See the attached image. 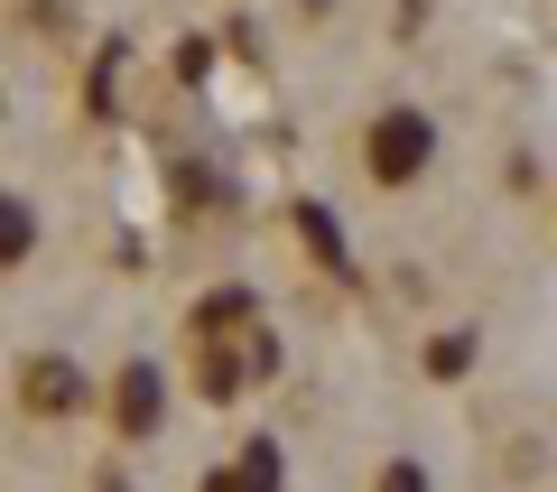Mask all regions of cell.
Listing matches in <instances>:
<instances>
[{
	"mask_svg": "<svg viewBox=\"0 0 557 492\" xmlns=\"http://www.w3.org/2000/svg\"><path fill=\"white\" fill-rule=\"evenodd\" d=\"M362 168H372V186H418L428 168H437V112H418V102L372 112V131H362Z\"/></svg>",
	"mask_w": 557,
	"mask_h": 492,
	"instance_id": "obj_1",
	"label": "cell"
},
{
	"mask_svg": "<svg viewBox=\"0 0 557 492\" xmlns=\"http://www.w3.org/2000/svg\"><path fill=\"white\" fill-rule=\"evenodd\" d=\"M159 418H168V372L159 362H121L112 372V428L121 436H159Z\"/></svg>",
	"mask_w": 557,
	"mask_h": 492,
	"instance_id": "obj_2",
	"label": "cell"
},
{
	"mask_svg": "<svg viewBox=\"0 0 557 492\" xmlns=\"http://www.w3.org/2000/svg\"><path fill=\"white\" fill-rule=\"evenodd\" d=\"M20 399H28L38 418H65V409H84L94 391H84V372H75L65 354H38V362H20Z\"/></svg>",
	"mask_w": 557,
	"mask_h": 492,
	"instance_id": "obj_3",
	"label": "cell"
},
{
	"mask_svg": "<svg viewBox=\"0 0 557 492\" xmlns=\"http://www.w3.org/2000/svg\"><path fill=\"white\" fill-rule=\"evenodd\" d=\"M186 335H196L205 354H214L223 335H260V297H251V288H233V279H223V288H205V307L186 316Z\"/></svg>",
	"mask_w": 557,
	"mask_h": 492,
	"instance_id": "obj_4",
	"label": "cell"
},
{
	"mask_svg": "<svg viewBox=\"0 0 557 492\" xmlns=\"http://www.w3.org/2000/svg\"><path fill=\"white\" fill-rule=\"evenodd\" d=\"M288 223H298V242H307V260H317V270H354V242H344V214H335V205H325V196H298V205H288Z\"/></svg>",
	"mask_w": 557,
	"mask_h": 492,
	"instance_id": "obj_5",
	"label": "cell"
},
{
	"mask_svg": "<svg viewBox=\"0 0 557 492\" xmlns=\"http://www.w3.org/2000/svg\"><path fill=\"white\" fill-rule=\"evenodd\" d=\"M38 260V205L0 186V270H28Z\"/></svg>",
	"mask_w": 557,
	"mask_h": 492,
	"instance_id": "obj_6",
	"label": "cell"
},
{
	"mask_svg": "<svg viewBox=\"0 0 557 492\" xmlns=\"http://www.w3.org/2000/svg\"><path fill=\"white\" fill-rule=\"evenodd\" d=\"M474 354H483V335H465V325H456V335H437L428 354H418V372H428V381H465V372H474Z\"/></svg>",
	"mask_w": 557,
	"mask_h": 492,
	"instance_id": "obj_7",
	"label": "cell"
},
{
	"mask_svg": "<svg viewBox=\"0 0 557 492\" xmlns=\"http://www.w3.org/2000/svg\"><path fill=\"white\" fill-rule=\"evenodd\" d=\"M233 473H242V492H278V483H288V465H278V446H270V436H251Z\"/></svg>",
	"mask_w": 557,
	"mask_h": 492,
	"instance_id": "obj_8",
	"label": "cell"
},
{
	"mask_svg": "<svg viewBox=\"0 0 557 492\" xmlns=\"http://www.w3.org/2000/svg\"><path fill=\"white\" fill-rule=\"evenodd\" d=\"M177 75H186V84L214 75V38H177Z\"/></svg>",
	"mask_w": 557,
	"mask_h": 492,
	"instance_id": "obj_9",
	"label": "cell"
},
{
	"mask_svg": "<svg viewBox=\"0 0 557 492\" xmlns=\"http://www.w3.org/2000/svg\"><path fill=\"white\" fill-rule=\"evenodd\" d=\"M372 492H437V483H428L418 465H381V483H372Z\"/></svg>",
	"mask_w": 557,
	"mask_h": 492,
	"instance_id": "obj_10",
	"label": "cell"
},
{
	"mask_svg": "<svg viewBox=\"0 0 557 492\" xmlns=\"http://www.w3.org/2000/svg\"><path fill=\"white\" fill-rule=\"evenodd\" d=\"M205 492H242V473H205Z\"/></svg>",
	"mask_w": 557,
	"mask_h": 492,
	"instance_id": "obj_11",
	"label": "cell"
}]
</instances>
